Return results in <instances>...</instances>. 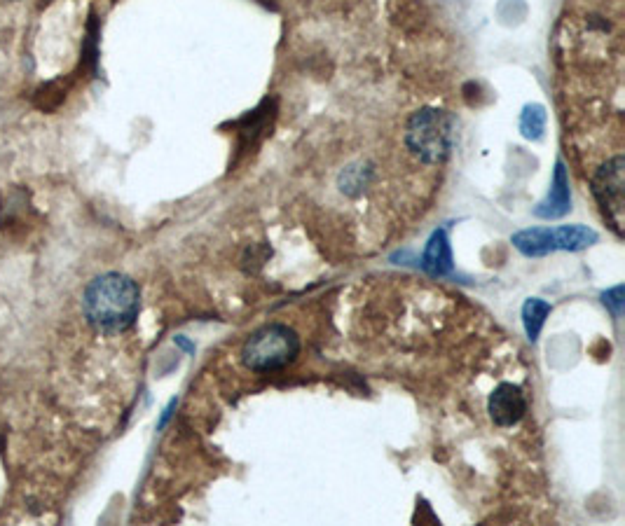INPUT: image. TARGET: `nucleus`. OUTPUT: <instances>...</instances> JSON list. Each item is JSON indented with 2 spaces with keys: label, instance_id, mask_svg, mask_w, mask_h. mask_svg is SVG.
Masks as SVG:
<instances>
[{
  "label": "nucleus",
  "instance_id": "obj_6",
  "mask_svg": "<svg viewBox=\"0 0 625 526\" xmlns=\"http://www.w3.org/2000/svg\"><path fill=\"white\" fill-rule=\"evenodd\" d=\"M572 209V190H569V173L565 169V162L558 159L555 164V173L551 181V192L548 197L541 202L537 209H534V216L544 218V220H555L562 218L565 213Z\"/></svg>",
  "mask_w": 625,
  "mask_h": 526
},
{
  "label": "nucleus",
  "instance_id": "obj_7",
  "mask_svg": "<svg viewBox=\"0 0 625 526\" xmlns=\"http://www.w3.org/2000/svg\"><path fill=\"white\" fill-rule=\"evenodd\" d=\"M455 267L452 262V248L448 241V232L436 230L431 234L427 248L422 253V269L431 276H448Z\"/></svg>",
  "mask_w": 625,
  "mask_h": 526
},
{
  "label": "nucleus",
  "instance_id": "obj_3",
  "mask_svg": "<svg viewBox=\"0 0 625 526\" xmlns=\"http://www.w3.org/2000/svg\"><path fill=\"white\" fill-rule=\"evenodd\" d=\"M300 354V337L284 323H267L244 342L242 363L253 372H274Z\"/></svg>",
  "mask_w": 625,
  "mask_h": 526
},
{
  "label": "nucleus",
  "instance_id": "obj_12",
  "mask_svg": "<svg viewBox=\"0 0 625 526\" xmlns=\"http://www.w3.org/2000/svg\"><path fill=\"white\" fill-rule=\"evenodd\" d=\"M370 181H373V169H368V166H349L340 176V190L349 197H356L368 188Z\"/></svg>",
  "mask_w": 625,
  "mask_h": 526
},
{
  "label": "nucleus",
  "instance_id": "obj_1",
  "mask_svg": "<svg viewBox=\"0 0 625 526\" xmlns=\"http://www.w3.org/2000/svg\"><path fill=\"white\" fill-rule=\"evenodd\" d=\"M82 309L96 330L125 332L132 328L139 316V286L125 274H103L87 286Z\"/></svg>",
  "mask_w": 625,
  "mask_h": 526
},
{
  "label": "nucleus",
  "instance_id": "obj_11",
  "mask_svg": "<svg viewBox=\"0 0 625 526\" xmlns=\"http://www.w3.org/2000/svg\"><path fill=\"white\" fill-rule=\"evenodd\" d=\"M548 314H551V304L539 300V297H532V300L525 302L523 325H525L527 337H530L532 342H537L539 339V332H541V328H544Z\"/></svg>",
  "mask_w": 625,
  "mask_h": 526
},
{
  "label": "nucleus",
  "instance_id": "obj_10",
  "mask_svg": "<svg viewBox=\"0 0 625 526\" xmlns=\"http://www.w3.org/2000/svg\"><path fill=\"white\" fill-rule=\"evenodd\" d=\"M546 108L541 103H530V106L523 108L520 113V134H523L527 141H539L546 131Z\"/></svg>",
  "mask_w": 625,
  "mask_h": 526
},
{
  "label": "nucleus",
  "instance_id": "obj_8",
  "mask_svg": "<svg viewBox=\"0 0 625 526\" xmlns=\"http://www.w3.org/2000/svg\"><path fill=\"white\" fill-rule=\"evenodd\" d=\"M511 244L518 248L525 258H544L548 253H555V239L551 227H532L513 234Z\"/></svg>",
  "mask_w": 625,
  "mask_h": 526
},
{
  "label": "nucleus",
  "instance_id": "obj_9",
  "mask_svg": "<svg viewBox=\"0 0 625 526\" xmlns=\"http://www.w3.org/2000/svg\"><path fill=\"white\" fill-rule=\"evenodd\" d=\"M553 239H555V251H569L579 253L586 248L597 244V232L593 227L586 225H560L553 227Z\"/></svg>",
  "mask_w": 625,
  "mask_h": 526
},
{
  "label": "nucleus",
  "instance_id": "obj_13",
  "mask_svg": "<svg viewBox=\"0 0 625 526\" xmlns=\"http://www.w3.org/2000/svg\"><path fill=\"white\" fill-rule=\"evenodd\" d=\"M602 302L611 309V314H614L616 318H621L623 316V304H625V300H623V286H616V288L607 290V293L602 295Z\"/></svg>",
  "mask_w": 625,
  "mask_h": 526
},
{
  "label": "nucleus",
  "instance_id": "obj_5",
  "mask_svg": "<svg viewBox=\"0 0 625 526\" xmlns=\"http://www.w3.org/2000/svg\"><path fill=\"white\" fill-rule=\"evenodd\" d=\"M487 412H490L494 426L499 428L515 426L527 414V398L523 389L508 382L499 384L497 389L492 391L490 400H487Z\"/></svg>",
  "mask_w": 625,
  "mask_h": 526
},
{
  "label": "nucleus",
  "instance_id": "obj_4",
  "mask_svg": "<svg viewBox=\"0 0 625 526\" xmlns=\"http://www.w3.org/2000/svg\"><path fill=\"white\" fill-rule=\"evenodd\" d=\"M623 188H625V162L621 155L604 162L593 176V195L602 206L604 218L609 220L616 234L623 230Z\"/></svg>",
  "mask_w": 625,
  "mask_h": 526
},
{
  "label": "nucleus",
  "instance_id": "obj_2",
  "mask_svg": "<svg viewBox=\"0 0 625 526\" xmlns=\"http://www.w3.org/2000/svg\"><path fill=\"white\" fill-rule=\"evenodd\" d=\"M405 145L424 164H441L455 148V120L438 108H422L408 120Z\"/></svg>",
  "mask_w": 625,
  "mask_h": 526
}]
</instances>
